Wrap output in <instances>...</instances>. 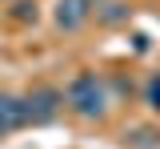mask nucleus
Returning a JSON list of instances; mask_svg holds the SVG:
<instances>
[{"label":"nucleus","instance_id":"obj_1","mask_svg":"<svg viewBox=\"0 0 160 149\" xmlns=\"http://www.w3.org/2000/svg\"><path fill=\"white\" fill-rule=\"evenodd\" d=\"M64 105L72 109L76 117H104V109H108V97H104V85H100L96 73H80L76 81L68 85V93H64Z\"/></svg>","mask_w":160,"mask_h":149},{"label":"nucleus","instance_id":"obj_2","mask_svg":"<svg viewBox=\"0 0 160 149\" xmlns=\"http://www.w3.org/2000/svg\"><path fill=\"white\" fill-rule=\"evenodd\" d=\"M60 109H64V93H60V89H36V93L24 97L28 125H48V121H56Z\"/></svg>","mask_w":160,"mask_h":149},{"label":"nucleus","instance_id":"obj_3","mask_svg":"<svg viewBox=\"0 0 160 149\" xmlns=\"http://www.w3.org/2000/svg\"><path fill=\"white\" fill-rule=\"evenodd\" d=\"M56 28H64V32H76V28H84L88 24V16H92V4L88 0H56Z\"/></svg>","mask_w":160,"mask_h":149},{"label":"nucleus","instance_id":"obj_4","mask_svg":"<svg viewBox=\"0 0 160 149\" xmlns=\"http://www.w3.org/2000/svg\"><path fill=\"white\" fill-rule=\"evenodd\" d=\"M28 125V113H24V97L12 93H0V133H12V129Z\"/></svg>","mask_w":160,"mask_h":149},{"label":"nucleus","instance_id":"obj_5","mask_svg":"<svg viewBox=\"0 0 160 149\" xmlns=\"http://www.w3.org/2000/svg\"><path fill=\"white\" fill-rule=\"evenodd\" d=\"M96 16H100V24H120V20H128V4H120V0H100Z\"/></svg>","mask_w":160,"mask_h":149},{"label":"nucleus","instance_id":"obj_6","mask_svg":"<svg viewBox=\"0 0 160 149\" xmlns=\"http://www.w3.org/2000/svg\"><path fill=\"white\" fill-rule=\"evenodd\" d=\"M12 16H16L20 24H36V0H16V4H12Z\"/></svg>","mask_w":160,"mask_h":149},{"label":"nucleus","instance_id":"obj_7","mask_svg":"<svg viewBox=\"0 0 160 149\" xmlns=\"http://www.w3.org/2000/svg\"><path fill=\"white\" fill-rule=\"evenodd\" d=\"M148 101H152V109H160V81L148 85Z\"/></svg>","mask_w":160,"mask_h":149},{"label":"nucleus","instance_id":"obj_8","mask_svg":"<svg viewBox=\"0 0 160 149\" xmlns=\"http://www.w3.org/2000/svg\"><path fill=\"white\" fill-rule=\"evenodd\" d=\"M88 4H92V8H96V4H100V0H88Z\"/></svg>","mask_w":160,"mask_h":149}]
</instances>
